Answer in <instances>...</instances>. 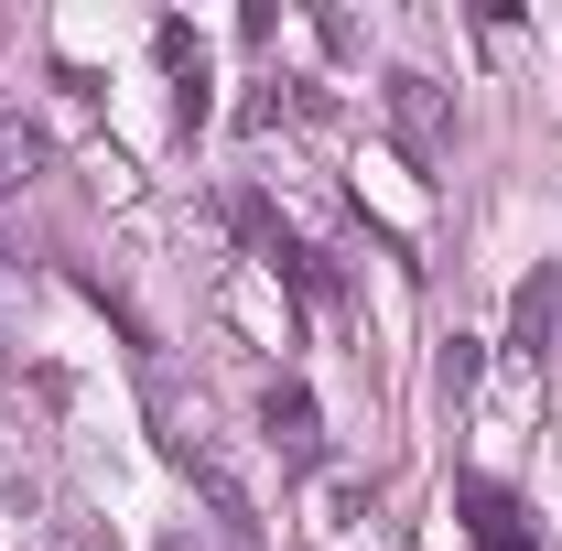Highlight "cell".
I'll return each mask as SVG.
<instances>
[{"instance_id": "1", "label": "cell", "mask_w": 562, "mask_h": 551, "mask_svg": "<svg viewBox=\"0 0 562 551\" xmlns=\"http://www.w3.org/2000/svg\"><path fill=\"white\" fill-rule=\"evenodd\" d=\"M162 454L195 476V497H206V519L227 530V551H271V530H260V497H249V476L216 454L206 432H162Z\"/></svg>"}, {"instance_id": "2", "label": "cell", "mask_w": 562, "mask_h": 551, "mask_svg": "<svg viewBox=\"0 0 562 551\" xmlns=\"http://www.w3.org/2000/svg\"><path fill=\"white\" fill-rule=\"evenodd\" d=\"M379 109H390V131H401V151H412L422 173L454 151V109H443V87H432L422 66H390V76H379Z\"/></svg>"}, {"instance_id": "3", "label": "cell", "mask_w": 562, "mask_h": 551, "mask_svg": "<svg viewBox=\"0 0 562 551\" xmlns=\"http://www.w3.org/2000/svg\"><path fill=\"white\" fill-rule=\"evenodd\" d=\"M260 432L281 443V465H325V421H314V390L303 379H281L271 401H260Z\"/></svg>"}, {"instance_id": "4", "label": "cell", "mask_w": 562, "mask_h": 551, "mask_svg": "<svg viewBox=\"0 0 562 551\" xmlns=\"http://www.w3.org/2000/svg\"><path fill=\"white\" fill-rule=\"evenodd\" d=\"M454 508H465L476 551H530V530H519V497H508L497 476H465V486H454Z\"/></svg>"}, {"instance_id": "5", "label": "cell", "mask_w": 562, "mask_h": 551, "mask_svg": "<svg viewBox=\"0 0 562 551\" xmlns=\"http://www.w3.org/2000/svg\"><path fill=\"white\" fill-rule=\"evenodd\" d=\"M552 325H562V271H541V281H519V314H508V336L541 357V346H552Z\"/></svg>"}, {"instance_id": "6", "label": "cell", "mask_w": 562, "mask_h": 551, "mask_svg": "<svg viewBox=\"0 0 562 551\" xmlns=\"http://www.w3.org/2000/svg\"><path fill=\"white\" fill-rule=\"evenodd\" d=\"M33 173H44V131H33V120H11V109H0V195H22V184H33Z\"/></svg>"}, {"instance_id": "7", "label": "cell", "mask_w": 562, "mask_h": 551, "mask_svg": "<svg viewBox=\"0 0 562 551\" xmlns=\"http://www.w3.org/2000/svg\"><path fill=\"white\" fill-rule=\"evenodd\" d=\"M206 109H216V98H206V66H195V76H173V131L195 140V131H206Z\"/></svg>"}, {"instance_id": "8", "label": "cell", "mask_w": 562, "mask_h": 551, "mask_svg": "<svg viewBox=\"0 0 562 551\" xmlns=\"http://www.w3.org/2000/svg\"><path fill=\"white\" fill-rule=\"evenodd\" d=\"M432 379H443V401H465V390H476V336L443 346V368H432Z\"/></svg>"}, {"instance_id": "9", "label": "cell", "mask_w": 562, "mask_h": 551, "mask_svg": "<svg viewBox=\"0 0 562 551\" xmlns=\"http://www.w3.org/2000/svg\"><path fill=\"white\" fill-rule=\"evenodd\" d=\"M162 551H184V541H162Z\"/></svg>"}]
</instances>
